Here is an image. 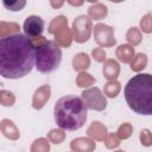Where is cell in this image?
Instances as JSON below:
<instances>
[{
	"label": "cell",
	"mask_w": 152,
	"mask_h": 152,
	"mask_svg": "<svg viewBox=\"0 0 152 152\" xmlns=\"http://www.w3.org/2000/svg\"><path fill=\"white\" fill-rule=\"evenodd\" d=\"M91 56H93V58L96 61V62H99V63H104L106 62V52H104V50L102 49V48H95L93 51H91Z\"/></svg>",
	"instance_id": "4dcf8cb0"
},
{
	"label": "cell",
	"mask_w": 152,
	"mask_h": 152,
	"mask_svg": "<svg viewBox=\"0 0 152 152\" xmlns=\"http://www.w3.org/2000/svg\"><path fill=\"white\" fill-rule=\"evenodd\" d=\"M44 26H45V23L40 17L30 15L25 19L24 25H23V30L25 32V36L33 39V38L42 36V33L44 31Z\"/></svg>",
	"instance_id": "9c48e42d"
},
{
	"label": "cell",
	"mask_w": 152,
	"mask_h": 152,
	"mask_svg": "<svg viewBox=\"0 0 152 152\" xmlns=\"http://www.w3.org/2000/svg\"><path fill=\"white\" fill-rule=\"evenodd\" d=\"M0 131L4 137L10 140H18L20 138V132L15 124L10 119H4L0 122Z\"/></svg>",
	"instance_id": "4fadbf2b"
},
{
	"label": "cell",
	"mask_w": 152,
	"mask_h": 152,
	"mask_svg": "<svg viewBox=\"0 0 152 152\" xmlns=\"http://www.w3.org/2000/svg\"><path fill=\"white\" fill-rule=\"evenodd\" d=\"M50 5H51L52 7H55V8H57V7L63 6V5H64V1H58V2H56V1H50Z\"/></svg>",
	"instance_id": "1f68e13d"
},
{
	"label": "cell",
	"mask_w": 152,
	"mask_h": 152,
	"mask_svg": "<svg viewBox=\"0 0 152 152\" xmlns=\"http://www.w3.org/2000/svg\"><path fill=\"white\" fill-rule=\"evenodd\" d=\"M87 133H88L89 138L95 141H104L108 135L107 127L100 121H93L90 124V126L88 127Z\"/></svg>",
	"instance_id": "8fae6325"
},
{
	"label": "cell",
	"mask_w": 152,
	"mask_h": 152,
	"mask_svg": "<svg viewBox=\"0 0 152 152\" xmlns=\"http://www.w3.org/2000/svg\"><path fill=\"white\" fill-rule=\"evenodd\" d=\"M68 4H70V5H72V6H81V5H83V1H68Z\"/></svg>",
	"instance_id": "d6a6232c"
},
{
	"label": "cell",
	"mask_w": 152,
	"mask_h": 152,
	"mask_svg": "<svg viewBox=\"0 0 152 152\" xmlns=\"http://www.w3.org/2000/svg\"><path fill=\"white\" fill-rule=\"evenodd\" d=\"M81 95H82L81 97L88 109L96 110V112H102L106 109L107 100H106V96L102 94V91L99 88L94 87V88L86 89L82 91Z\"/></svg>",
	"instance_id": "52a82bcc"
},
{
	"label": "cell",
	"mask_w": 152,
	"mask_h": 152,
	"mask_svg": "<svg viewBox=\"0 0 152 152\" xmlns=\"http://www.w3.org/2000/svg\"><path fill=\"white\" fill-rule=\"evenodd\" d=\"M139 138H140V142H141L142 146H145V147L152 146V132H151L150 129L144 128V129L140 132Z\"/></svg>",
	"instance_id": "f546056e"
},
{
	"label": "cell",
	"mask_w": 152,
	"mask_h": 152,
	"mask_svg": "<svg viewBox=\"0 0 152 152\" xmlns=\"http://www.w3.org/2000/svg\"><path fill=\"white\" fill-rule=\"evenodd\" d=\"M132 132H133V127L129 122H124L116 131V134L118 137L120 138V140H125V139H128L131 135H132Z\"/></svg>",
	"instance_id": "4316f807"
},
{
	"label": "cell",
	"mask_w": 152,
	"mask_h": 152,
	"mask_svg": "<svg viewBox=\"0 0 152 152\" xmlns=\"http://www.w3.org/2000/svg\"><path fill=\"white\" fill-rule=\"evenodd\" d=\"M120 145V138L118 137L116 133H108L106 140H104V146L107 148H116Z\"/></svg>",
	"instance_id": "f1b7e54d"
},
{
	"label": "cell",
	"mask_w": 152,
	"mask_h": 152,
	"mask_svg": "<svg viewBox=\"0 0 152 152\" xmlns=\"http://www.w3.org/2000/svg\"><path fill=\"white\" fill-rule=\"evenodd\" d=\"M114 152H125V151H122V150H118V151H114Z\"/></svg>",
	"instance_id": "836d02e7"
},
{
	"label": "cell",
	"mask_w": 152,
	"mask_h": 152,
	"mask_svg": "<svg viewBox=\"0 0 152 152\" xmlns=\"http://www.w3.org/2000/svg\"><path fill=\"white\" fill-rule=\"evenodd\" d=\"M15 102V97L13 95V93L8 91V90H0V103L4 106V107H11L13 106Z\"/></svg>",
	"instance_id": "484cf974"
},
{
	"label": "cell",
	"mask_w": 152,
	"mask_h": 152,
	"mask_svg": "<svg viewBox=\"0 0 152 152\" xmlns=\"http://www.w3.org/2000/svg\"><path fill=\"white\" fill-rule=\"evenodd\" d=\"M70 148L74 152H93L96 148V142L90 138H76L70 142Z\"/></svg>",
	"instance_id": "7c38bea8"
},
{
	"label": "cell",
	"mask_w": 152,
	"mask_h": 152,
	"mask_svg": "<svg viewBox=\"0 0 152 152\" xmlns=\"http://www.w3.org/2000/svg\"><path fill=\"white\" fill-rule=\"evenodd\" d=\"M94 30V39L101 48H112L116 44V39L114 38V30L109 25L106 24H96Z\"/></svg>",
	"instance_id": "ba28073f"
},
{
	"label": "cell",
	"mask_w": 152,
	"mask_h": 152,
	"mask_svg": "<svg viewBox=\"0 0 152 152\" xmlns=\"http://www.w3.org/2000/svg\"><path fill=\"white\" fill-rule=\"evenodd\" d=\"M50 96H51V88L49 84H44L39 87L32 96V107L37 110L42 109L45 106V103L49 101Z\"/></svg>",
	"instance_id": "30bf717a"
},
{
	"label": "cell",
	"mask_w": 152,
	"mask_h": 152,
	"mask_svg": "<svg viewBox=\"0 0 152 152\" xmlns=\"http://www.w3.org/2000/svg\"><path fill=\"white\" fill-rule=\"evenodd\" d=\"M115 55L122 63H131L134 57V48L129 44H121L116 48Z\"/></svg>",
	"instance_id": "9a60e30c"
},
{
	"label": "cell",
	"mask_w": 152,
	"mask_h": 152,
	"mask_svg": "<svg viewBox=\"0 0 152 152\" xmlns=\"http://www.w3.org/2000/svg\"><path fill=\"white\" fill-rule=\"evenodd\" d=\"M2 5L6 10L12 11V12H17V11H21L25 6H26V1L25 0H13V1H2Z\"/></svg>",
	"instance_id": "d4e9b609"
},
{
	"label": "cell",
	"mask_w": 152,
	"mask_h": 152,
	"mask_svg": "<svg viewBox=\"0 0 152 152\" xmlns=\"http://www.w3.org/2000/svg\"><path fill=\"white\" fill-rule=\"evenodd\" d=\"M31 40L36 48V69L43 74L55 71L62 62V50L59 45L55 40H48L43 36Z\"/></svg>",
	"instance_id": "277c9868"
},
{
	"label": "cell",
	"mask_w": 152,
	"mask_h": 152,
	"mask_svg": "<svg viewBox=\"0 0 152 152\" xmlns=\"http://www.w3.org/2000/svg\"><path fill=\"white\" fill-rule=\"evenodd\" d=\"M121 90V86L118 81H108L104 87H103V91H104V95L110 97V99H114L119 95Z\"/></svg>",
	"instance_id": "44dd1931"
},
{
	"label": "cell",
	"mask_w": 152,
	"mask_h": 152,
	"mask_svg": "<svg viewBox=\"0 0 152 152\" xmlns=\"http://www.w3.org/2000/svg\"><path fill=\"white\" fill-rule=\"evenodd\" d=\"M19 30H20V26L17 23H6L4 20L0 21V37L1 38L18 34Z\"/></svg>",
	"instance_id": "ac0fdd59"
},
{
	"label": "cell",
	"mask_w": 152,
	"mask_h": 152,
	"mask_svg": "<svg viewBox=\"0 0 152 152\" xmlns=\"http://www.w3.org/2000/svg\"><path fill=\"white\" fill-rule=\"evenodd\" d=\"M129 65H131V69H132L133 71L140 72V71H141L144 68H146V65H147V56H146L145 53H142V52L137 53V55L133 57V59H132V62L129 63Z\"/></svg>",
	"instance_id": "d6986e66"
},
{
	"label": "cell",
	"mask_w": 152,
	"mask_h": 152,
	"mask_svg": "<svg viewBox=\"0 0 152 152\" xmlns=\"http://www.w3.org/2000/svg\"><path fill=\"white\" fill-rule=\"evenodd\" d=\"M30 152H50V142L45 138H38L36 139L31 147Z\"/></svg>",
	"instance_id": "7402d4cb"
},
{
	"label": "cell",
	"mask_w": 152,
	"mask_h": 152,
	"mask_svg": "<svg viewBox=\"0 0 152 152\" xmlns=\"http://www.w3.org/2000/svg\"><path fill=\"white\" fill-rule=\"evenodd\" d=\"M93 23H91V19L86 15V14H82V15H78L74 23H72V37L74 39L76 40V43H86L89 38H90V34H91V30H93Z\"/></svg>",
	"instance_id": "8992f818"
},
{
	"label": "cell",
	"mask_w": 152,
	"mask_h": 152,
	"mask_svg": "<svg viewBox=\"0 0 152 152\" xmlns=\"http://www.w3.org/2000/svg\"><path fill=\"white\" fill-rule=\"evenodd\" d=\"M102 74L108 81H116L120 74V65L115 59H106L102 68Z\"/></svg>",
	"instance_id": "5bb4252c"
},
{
	"label": "cell",
	"mask_w": 152,
	"mask_h": 152,
	"mask_svg": "<svg viewBox=\"0 0 152 152\" xmlns=\"http://www.w3.org/2000/svg\"><path fill=\"white\" fill-rule=\"evenodd\" d=\"M50 34L55 36V42L63 48H69L72 43V31L68 27V19L64 15L55 17L48 28Z\"/></svg>",
	"instance_id": "5b68a950"
},
{
	"label": "cell",
	"mask_w": 152,
	"mask_h": 152,
	"mask_svg": "<svg viewBox=\"0 0 152 152\" xmlns=\"http://www.w3.org/2000/svg\"><path fill=\"white\" fill-rule=\"evenodd\" d=\"M126 39L129 43V45L132 46H137L141 43L142 40V36H141V31L138 27H131L128 28L127 33H126Z\"/></svg>",
	"instance_id": "ffe728a7"
},
{
	"label": "cell",
	"mask_w": 152,
	"mask_h": 152,
	"mask_svg": "<svg viewBox=\"0 0 152 152\" xmlns=\"http://www.w3.org/2000/svg\"><path fill=\"white\" fill-rule=\"evenodd\" d=\"M36 65V48L25 34H13L0 39V75L18 80L31 72Z\"/></svg>",
	"instance_id": "6da1fadb"
},
{
	"label": "cell",
	"mask_w": 152,
	"mask_h": 152,
	"mask_svg": "<svg viewBox=\"0 0 152 152\" xmlns=\"http://www.w3.org/2000/svg\"><path fill=\"white\" fill-rule=\"evenodd\" d=\"M125 100L137 114L152 115V75L137 74L125 86Z\"/></svg>",
	"instance_id": "7a4b0ae2"
},
{
	"label": "cell",
	"mask_w": 152,
	"mask_h": 152,
	"mask_svg": "<svg viewBox=\"0 0 152 152\" xmlns=\"http://www.w3.org/2000/svg\"><path fill=\"white\" fill-rule=\"evenodd\" d=\"M90 66V58L86 52H80L72 58V68L76 71H84Z\"/></svg>",
	"instance_id": "e0dca14e"
},
{
	"label": "cell",
	"mask_w": 152,
	"mask_h": 152,
	"mask_svg": "<svg viewBox=\"0 0 152 152\" xmlns=\"http://www.w3.org/2000/svg\"><path fill=\"white\" fill-rule=\"evenodd\" d=\"M139 28H140V31H142L144 33H151V32H152V14H151V13L145 14V15L140 19Z\"/></svg>",
	"instance_id": "83f0119b"
},
{
	"label": "cell",
	"mask_w": 152,
	"mask_h": 152,
	"mask_svg": "<svg viewBox=\"0 0 152 152\" xmlns=\"http://www.w3.org/2000/svg\"><path fill=\"white\" fill-rule=\"evenodd\" d=\"M53 116L57 126L65 131H76L87 121V107L76 95H66L56 101Z\"/></svg>",
	"instance_id": "3957f363"
},
{
	"label": "cell",
	"mask_w": 152,
	"mask_h": 152,
	"mask_svg": "<svg viewBox=\"0 0 152 152\" xmlns=\"http://www.w3.org/2000/svg\"><path fill=\"white\" fill-rule=\"evenodd\" d=\"M94 83H95V78L86 71H81L78 74V76L76 77V84L80 88H88V87L93 86Z\"/></svg>",
	"instance_id": "603a6c76"
},
{
	"label": "cell",
	"mask_w": 152,
	"mask_h": 152,
	"mask_svg": "<svg viewBox=\"0 0 152 152\" xmlns=\"http://www.w3.org/2000/svg\"><path fill=\"white\" fill-rule=\"evenodd\" d=\"M65 139V133H64V129L62 128H53L51 129L49 133H48V140L52 144H61L63 142Z\"/></svg>",
	"instance_id": "cb8c5ba5"
},
{
	"label": "cell",
	"mask_w": 152,
	"mask_h": 152,
	"mask_svg": "<svg viewBox=\"0 0 152 152\" xmlns=\"http://www.w3.org/2000/svg\"><path fill=\"white\" fill-rule=\"evenodd\" d=\"M88 14L90 19L95 20H101L107 17L108 14V8L102 2H94L89 8H88Z\"/></svg>",
	"instance_id": "2e32d148"
}]
</instances>
